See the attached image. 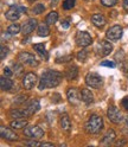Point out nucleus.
<instances>
[{
	"instance_id": "49530a36",
	"label": "nucleus",
	"mask_w": 128,
	"mask_h": 147,
	"mask_svg": "<svg viewBox=\"0 0 128 147\" xmlns=\"http://www.w3.org/2000/svg\"><path fill=\"white\" fill-rule=\"evenodd\" d=\"M29 3H34V1H37V0H27Z\"/></svg>"
},
{
	"instance_id": "6ab92c4d",
	"label": "nucleus",
	"mask_w": 128,
	"mask_h": 147,
	"mask_svg": "<svg viewBox=\"0 0 128 147\" xmlns=\"http://www.w3.org/2000/svg\"><path fill=\"white\" fill-rule=\"evenodd\" d=\"M91 23H93L94 26L97 27V29H102L106 25V18L101 13H95L91 16Z\"/></svg>"
},
{
	"instance_id": "f3484780",
	"label": "nucleus",
	"mask_w": 128,
	"mask_h": 147,
	"mask_svg": "<svg viewBox=\"0 0 128 147\" xmlns=\"http://www.w3.org/2000/svg\"><path fill=\"white\" fill-rule=\"evenodd\" d=\"M64 76L68 81H72L75 80L78 76V68L75 65V64H70L69 67L65 68L64 70Z\"/></svg>"
},
{
	"instance_id": "f257e3e1",
	"label": "nucleus",
	"mask_w": 128,
	"mask_h": 147,
	"mask_svg": "<svg viewBox=\"0 0 128 147\" xmlns=\"http://www.w3.org/2000/svg\"><path fill=\"white\" fill-rule=\"evenodd\" d=\"M63 78L62 72L58 70H46L42 74L39 80V90L46 89V88H56L61 84Z\"/></svg>"
},
{
	"instance_id": "ddd939ff",
	"label": "nucleus",
	"mask_w": 128,
	"mask_h": 147,
	"mask_svg": "<svg viewBox=\"0 0 128 147\" xmlns=\"http://www.w3.org/2000/svg\"><path fill=\"white\" fill-rule=\"evenodd\" d=\"M37 26H38L37 19H34V18H30L29 20L23 24V26H22V33L24 36H29V34H31L34 31V29Z\"/></svg>"
},
{
	"instance_id": "f8f14e48",
	"label": "nucleus",
	"mask_w": 128,
	"mask_h": 147,
	"mask_svg": "<svg viewBox=\"0 0 128 147\" xmlns=\"http://www.w3.org/2000/svg\"><path fill=\"white\" fill-rule=\"evenodd\" d=\"M67 97L69 100V102L74 106H77L82 98H81V91L77 88H69L67 91Z\"/></svg>"
},
{
	"instance_id": "393cba45",
	"label": "nucleus",
	"mask_w": 128,
	"mask_h": 147,
	"mask_svg": "<svg viewBox=\"0 0 128 147\" xmlns=\"http://www.w3.org/2000/svg\"><path fill=\"white\" fill-rule=\"evenodd\" d=\"M22 31V26L19 25V24H17V23H14V24H11L10 26L6 29V32H7V34H10V36H15V34H18Z\"/></svg>"
},
{
	"instance_id": "f03ea898",
	"label": "nucleus",
	"mask_w": 128,
	"mask_h": 147,
	"mask_svg": "<svg viewBox=\"0 0 128 147\" xmlns=\"http://www.w3.org/2000/svg\"><path fill=\"white\" fill-rule=\"evenodd\" d=\"M84 128L89 134H97L103 128V119L97 114H91L84 125Z\"/></svg>"
},
{
	"instance_id": "e433bc0d",
	"label": "nucleus",
	"mask_w": 128,
	"mask_h": 147,
	"mask_svg": "<svg viewBox=\"0 0 128 147\" xmlns=\"http://www.w3.org/2000/svg\"><path fill=\"white\" fill-rule=\"evenodd\" d=\"M121 106L125 110H128V96H125L121 101Z\"/></svg>"
},
{
	"instance_id": "b1692460",
	"label": "nucleus",
	"mask_w": 128,
	"mask_h": 147,
	"mask_svg": "<svg viewBox=\"0 0 128 147\" xmlns=\"http://www.w3.org/2000/svg\"><path fill=\"white\" fill-rule=\"evenodd\" d=\"M27 120H25V119H15V120H13L10 126L11 128H13V129H23V128H25L27 126Z\"/></svg>"
},
{
	"instance_id": "2eb2a0df",
	"label": "nucleus",
	"mask_w": 128,
	"mask_h": 147,
	"mask_svg": "<svg viewBox=\"0 0 128 147\" xmlns=\"http://www.w3.org/2000/svg\"><path fill=\"white\" fill-rule=\"evenodd\" d=\"M0 135H1L3 139L7 140V141H18L19 140V136H18L12 129L7 128L5 126L0 127Z\"/></svg>"
},
{
	"instance_id": "58836bf2",
	"label": "nucleus",
	"mask_w": 128,
	"mask_h": 147,
	"mask_svg": "<svg viewBox=\"0 0 128 147\" xmlns=\"http://www.w3.org/2000/svg\"><path fill=\"white\" fill-rule=\"evenodd\" d=\"M72 57L71 56H65V57H61L56 59V63H65V61H70Z\"/></svg>"
},
{
	"instance_id": "0eeeda50",
	"label": "nucleus",
	"mask_w": 128,
	"mask_h": 147,
	"mask_svg": "<svg viewBox=\"0 0 128 147\" xmlns=\"http://www.w3.org/2000/svg\"><path fill=\"white\" fill-rule=\"evenodd\" d=\"M18 61L23 64H25V65H30V67H37L38 65V61L36 59L34 55L27 52V51L19 52V55H18Z\"/></svg>"
},
{
	"instance_id": "1a4fd4ad",
	"label": "nucleus",
	"mask_w": 128,
	"mask_h": 147,
	"mask_svg": "<svg viewBox=\"0 0 128 147\" xmlns=\"http://www.w3.org/2000/svg\"><path fill=\"white\" fill-rule=\"evenodd\" d=\"M123 34V30L120 25H113L112 27H109L107 33H106V37L108 40H112V42H115V40H119L122 37Z\"/></svg>"
},
{
	"instance_id": "c85d7f7f",
	"label": "nucleus",
	"mask_w": 128,
	"mask_h": 147,
	"mask_svg": "<svg viewBox=\"0 0 128 147\" xmlns=\"http://www.w3.org/2000/svg\"><path fill=\"white\" fill-rule=\"evenodd\" d=\"M88 51L87 50H81L79 52H77V56H76V58L79 61V62H82V63H84L87 59H88Z\"/></svg>"
},
{
	"instance_id": "ea45409f",
	"label": "nucleus",
	"mask_w": 128,
	"mask_h": 147,
	"mask_svg": "<svg viewBox=\"0 0 128 147\" xmlns=\"http://www.w3.org/2000/svg\"><path fill=\"white\" fill-rule=\"evenodd\" d=\"M122 70H123V72H125V75L128 77V61H125V62H123Z\"/></svg>"
},
{
	"instance_id": "2f4dec72",
	"label": "nucleus",
	"mask_w": 128,
	"mask_h": 147,
	"mask_svg": "<svg viewBox=\"0 0 128 147\" xmlns=\"http://www.w3.org/2000/svg\"><path fill=\"white\" fill-rule=\"evenodd\" d=\"M26 146H31V147H37V146H42V142L37 141V139H33V140H26L23 142Z\"/></svg>"
},
{
	"instance_id": "c756f323",
	"label": "nucleus",
	"mask_w": 128,
	"mask_h": 147,
	"mask_svg": "<svg viewBox=\"0 0 128 147\" xmlns=\"http://www.w3.org/2000/svg\"><path fill=\"white\" fill-rule=\"evenodd\" d=\"M44 11H45L44 4H37V5H34V6L32 7V12H33L34 14H42Z\"/></svg>"
},
{
	"instance_id": "c03bdc74",
	"label": "nucleus",
	"mask_w": 128,
	"mask_h": 147,
	"mask_svg": "<svg viewBox=\"0 0 128 147\" xmlns=\"http://www.w3.org/2000/svg\"><path fill=\"white\" fill-rule=\"evenodd\" d=\"M125 144H127V141H126V140H122V141H117L115 145H116V146H120V145H125Z\"/></svg>"
},
{
	"instance_id": "dca6fc26",
	"label": "nucleus",
	"mask_w": 128,
	"mask_h": 147,
	"mask_svg": "<svg viewBox=\"0 0 128 147\" xmlns=\"http://www.w3.org/2000/svg\"><path fill=\"white\" fill-rule=\"evenodd\" d=\"M116 139V134L113 129H108L107 133L103 135V138L101 139V141H100V145L102 146H110Z\"/></svg>"
},
{
	"instance_id": "a878e982",
	"label": "nucleus",
	"mask_w": 128,
	"mask_h": 147,
	"mask_svg": "<svg viewBox=\"0 0 128 147\" xmlns=\"http://www.w3.org/2000/svg\"><path fill=\"white\" fill-rule=\"evenodd\" d=\"M57 20H58V13H57L56 11L50 12V13L46 16V18H45V23L49 24V25L56 24V23H57Z\"/></svg>"
},
{
	"instance_id": "a18cd8bd",
	"label": "nucleus",
	"mask_w": 128,
	"mask_h": 147,
	"mask_svg": "<svg viewBox=\"0 0 128 147\" xmlns=\"http://www.w3.org/2000/svg\"><path fill=\"white\" fill-rule=\"evenodd\" d=\"M125 121H126V126H127V127H128V116H127V117H126V119H125Z\"/></svg>"
},
{
	"instance_id": "20e7f679",
	"label": "nucleus",
	"mask_w": 128,
	"mask_h": 147,
	"mask_svg": "<svg viewBox=\"0 0 128 147\" xmlns=\"http://www.w3.org/2000/svg\"><path fill=\"white\" fill-rule=\"evenodd\" d=\"M86 84L90 88L100 89L103 86V78L96 72H89L86 76Z\"/></svg>"
},
{
	"instance_id": "39448f33",
	"label": "nucleus",
	"mask_w": 128,
	"mask_h": 147,
	"mask_svg": "<svg viewBox=\"0 0 128 147\" xmlns=\"http://www.w3.org/2000/svg\"><path fill=\"white\" fill-rule=\"evenodd\" d=\"M107 117L109 119V121L115 123V125H119L123 121V115L122 113L120 112V109H119L116 106H109L108 110H107Z\"/></svg>"
},
{
	"instance_id": "a211bd4d",
	"label": "nucleus",
	"mask_w": 128,
	"mask_h": 147,
	"mask_svg": "<svg viewBox=\"0 0 128 147\" xmlns=\"http://www.w3.org/2000/svg\"><path fill=\"white\" fill-rule=\"evenodd\" d=\"M59 125H61V128L62 131H64L65 133H69L71 131V121H70V117L68 114H62L61 115V119H59Z\"/></svg>"
},
{
	"instance_id": "cd10ccee",
	"label": "nucleus",
	"mask_w": 128,
	"mask_h": 147,
	"mask_svg": "<svg viewBox=\"0 0 128 147\" xmlns=\"http://www.w3.org/2000/svg\"><path fill=\"white\" fill-rule=\"evenodd\" d=\"M10 116L12 119H23V117H25L23 109H11L10 110Z\"/></svg>"
},
{
	"instance_id": "6e6552de",
	"label": "nucleus",
	"mask_w": 128,
	"mask_h": 147,
	"mask_svg": "<svg viewBox=\"0 0 128 147\" xmlns=\"http://www.w3.org/2000/svg\"><path fill=\"white\" fill-rule=\"evenodd\" d=\"M24 135L25 136H29L31 139H42L44 136V131L39 126H30V127H25L24 129Z\"/></svg>"
},
{
	"instance_id": "412c9836",
	"label": "nucleus",
	"mask_w": 128,
	"mask_h": 147,
	"mask_svg": "<svg viewBox=\"0 0 128 147\" xmlns=\"http://www.w3.org/2000/svg\"><path fill=\"white\" fill-rule=\"evenodd\" d=\"M12 87H13V81L10 77L1 76V78H0V88H1V90L8 91L12 89Z\"/></svg>"
},
{
	"instance_id": "4be33fe9",
	"label": "nucleus",
	"mask_w": 128,
	"mask_h": 147,
	"mask_svg": "<svg viewBox=\"0 0 128 147\" xmlns=\"http://www.w3.org/2000/svg\"><path fill=\"white\" fill-rule=\"evenodd\" d=\"M33 50L36 52H38V55H40V56L45 59L49 58V55H48V51L46 49H45V44L44 43H37V44H33Z\"/></svg>"
},
{
	"instance_id": "423d86ee",
	"label": "nucleus",
	"mask_w": 128,
	"mask_h": 147,
	"mask_svg": "<svg viewBox=\"0 0 128 147\" xmlns=\"http://www.w3.org/2000/svg\"><path fill=\"white\" fill-rule=\"evenodd\" d=\"M93 43V38L89 32L87 31H78L76 33V44L78 45L79 48L84 49V48H88L89 45H91Z\"/></svg>"
},
{
	"instance_id": "79ce46f5",
	"label": "nucleus",
	"mask_w": 128,
	"mask_h": 147,
	"mask_svg": "<svg viewBox=\"0 0 128 147\" xmlns=\"http://www.w3.org/2000/svg\"><path fill=\"white\" fill-rule=\"evenodd\" d=\"M70 25H69V20H63L62 22V27H64V29H68Z\"/></svg>"
},
{
	"instance_id": "473e14b6",
	"label": "nucleus",
	"mask_w": 128,
	"mask_h": 147,
	"mask_svg": "<svg viewBox=\"0 0 128 147\" xmlns=\"http://www.w3.org/2000/svg\"><path fill=\"white\" fill-rule=\"evenodd\" d=\"M8 52H10V49H8L7 47H5V45H3L1 50H0V59H5L6 56L8 55Z\"/></svg>"
},
{
	"instance_id": "72a5a7b5",
	"label": "nucleus",
	"mask_w": 128,
	"mask_h": 147,
	"mask_svg": "<svg viewBox=\"0 0 128 147\" xmlns=\"http://www.w3.org/2000/svg\"><path fill=\"white\" fill-rule=\"evenodd\" d=\"M117 0H101V4L106 7H113L114 5H116Z\"/></svg>"
},
{
	"instance_id": "4468645a",
	"label": "nucleus",
	"mask_w": 128,
	"mask_h": 147,
	"mask_svg": "<svg viewBox=\"0 0 128 147\" xmlns=\"http://www.w3.org/2000/svg\"><path fill=\"white\" fill-rule=\"evenodd\" d=\"M97 51L101 57H106L108 55H110V52L113 51V44L108 40H101L97 47Z\"/></svg>"
},
{
	"instance_id": "5701e85b",
	"label": "nucleus",
	"mask_w": 128,
	"mask_h": 147,
	"mask_svg": "<svg viewBox=\"0 0 128 147\" xmlns=\"http://www.w3.org/2000/svg\"><path fill=\"white\" fill-rule=\"evenodd\" d=\"M37 34L39 37H48L50 34V29H49V24L46 23H40L37 26Z\"/></svg>"
},
{
	"instance_id": "aec40b11",
	"label": "nucleus",
	"mask_w": 128,
	"mask_h": 147,
	"mask_svg": "<svg viewBox=\"0 0 128 147\" xmlns=\"http://www.w3.org/2000/svg\"><path fill=\"white\" fill-rule=\"evenodd\" d=\"M79 91H81V98L86 105H90L94 102V95L91 93V90H89L88 88H82Z\"/></svg>"
},
{
	"instance_id": "c9c22d12",
	"label": "nucleus",
	"mask_w": 128,
	"mask_h": 147,
	"mask_svg": "<svg viewBox=\"0 0 128 147\" xmlns=\"http://www.w3.org/2000/svg\"><path fill=\"white\" fill-rule=\"evenodd\" d=\"M13 74H14V72H13L10 68H8V67H5V68H4V76H6V77H11Z\"/></svg>"
},
{
	"instance_id": "7c9ffc66",
	"label": "nucleus",
	"mask_w": 128,
	"mask_h": 147,
	"mask_svg": "<svg viewBox=\"0 0 128 147\" xmlns=\"http://www.w3.org/2000/svg\"><path fill=\"white\" fill-rule=\"evenodd\" d=\"M75 4H76V0H64L62 6H63L64 10L68 11V10H71V8L75 6Z\"/></svg>"
},
{
	"instance_id": "37998d69",
	"label": "nucleus",
	"mask_w": 128,
	"mask_h": 147,
	"mask_svg": "<svg viewBox=\"0 0 128 147\" xmlns=\"http://www.w3.org/2000/svg\"><path fill=\"white\" fill-rule=\"evenodd\" d=\"M42 146H43V147H45V146H49V147H53L55 145H53L52 142H42Z\"/></svg>"
},
{
	"instance_id": "bb28decb",
	"label": "nucleus",
	"mask_w": 128,
	"mask_h": 147,
	"mask_svg": "<svg viewBox=\"0 0 128 147\" xmlns=\"http://www.w3.org/2000/svg\"><path fill=\"white\" fill-rule=\"evenodd\" d=\"M13 72H14V75L15 76H20L22 74H23V71H24V67H23V63H20V62H15V63H13Z\"/></svg>"
},
{
	"instance_id": "9b49d317",
	"label": "nucleus",
	"mask_w": 128,
	"mask_h": 147,
	"mask_svg": "<svg viewBox=\"0 0 128 147\" xmlns=\"http://www.w3.org/2000/svg\"><path fill=\"white\" fill-rule=\"evenodd\" d=\"M37 84V76L33 72H27L25 74V76L23 78V87L26 90H31L34 88V86Z\"/></svg>"
},
{
	"instance_id": "f704fd0d",
	"label": "nucleus",
	"mask_w": 128,
	"mask_h": 147,
	"mask_svg": "<svg viewBox=\"0 0 128 147\" xmlns=\"http://www.w3.org/2000/svg\"><path fill=\"white\" fill-rule=\"evenodd\" d=\"M101 65H102V67H108V68H114V67H115V62H112V61H103V62H101Z\"/></svg>"
},
{
	"instance_id": "4c0bfd02",
	"label": "nucleus",
	"mask_w": 128,
	"mask_h": 147,
	"mask_svg": "<svg viewBox=\"0 0 128 147\" xmlns=\"http://www.w3.org/2000/svg\"><path fill=\"white\" fill-rule=\"evenodd\" d=\"M61 100H62V98H61V95H59V94H53V95H52V102H53V103H59Z\"/></svg>"
},
{
	"instance_id": "9d476101",
	"label": "nucleus",
	"mask_w": 128,
	"mask_h": 147,
	"mask_svg": "<svg viewBox=\"0 0 128 147\" xmlns=\"http://www.w3.org/2000/svg\"><path fill=\"white\" fill-rule=\"evenodd\" d=\"M39 109H40L39 101H38V100H32V101H30V102L25 106V108L23 109L24 116H25V117H30V116H32L34 113H37Z\"/></svg>"
},
{
	"instance_id": "7ed1b4c3",
	"label": "nucleus",
	"mask_w": 128,
	"mask_h": 147,
	"mask_svg": "<svg viewBox=\"0 0 128 147\" xmlns=\"http://www.w3.org/2000/svg\"><path fill=\"white\" fill-rule=\"evenodd\" d=\"M26 7L22 5H11L10 8L5 12V18L11 22H17L23 13H26Z\"/></svg>"
},
{
	"instance_id": "a19ab883",
	"label": "nucleus",
	"mask_w": 128,
	"mask_h": 147,
	"mask_svg": "<svg viewBox=\"0 0 128 147\" xmlns=\"http://www.w3.org/2000/svg\"><path fill=\"white\" fill-rule=\"evenodd\" d=\"M122 7H123V10L128 13V0H123L122 1Z\"/></svg>"
}]
</instances>
